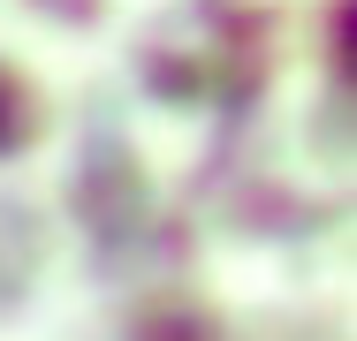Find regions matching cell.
<instances>
[{
    "label": "cell",
    "instance_id": "obj_1",
    "mask_svg": "<svg viewBox=\"0 0 357 341\" xmlns=\"http://www.w3.org/2000/svg\"><path fill=\"white\" fill-rule=\"evenodd\" d=\"M15 99H23V91H15V76L0 68V152H15V144L31 136V114H23Z\"/></svg>",
    "mask_w": 357,
    "mask_h": 341
},
{
    "label": "cell",
    "instance_id": "obj_2",
    "mask_svg": "<svg viewBox=\"0 0 357 341\" xmlns=\"http://www.w3.org/2000/svg\"><path fill=\"white\" fill-rule=\"evenodd\" d=\"M144 341H213L206 319H167V326H144Z\"/></svg>",
    "mask_w": 357,
    "mask_h": 341
}]
</instances>
